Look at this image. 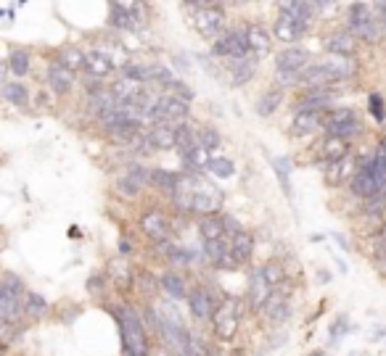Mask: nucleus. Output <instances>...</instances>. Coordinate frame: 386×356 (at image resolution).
Listing matches in <instances>:
<instances>
[{
    "label": "nucleus",
    "instance_id": "obj_1",
    "mask_svg": "<svg viewBox=\"0 0 386 356\" xmlns=\"http://www.w3.org/2000/svg\"><path fill=\"white\" fill-rule=\"evenodd\" d=\"M112 314L119 325V333H122V351L124 354H138V356H148L151 351V343H148V330L143 325V319L135 314L132 307H112Z\"/></svg>",
    "mask_w": 386,
    "mask_h": 356
},
{
    "label": "nucleus",
    "instance_id": "obj_2",
    "mask_svg": "<svg viewBox=\"0 0 386 356\" xmlns=\"http://www.w3.org/2000/svg\"><path fill=\"white\" fill-rule=\"evenodd\" d=\"M24 301H27L24 283L13 272H6L0 283V325H16L24 314Z\"/></svg>",
    "mask_w": 386,
    "mask_h": 356
},
{
    "label": "nucleus",
    "instance_id": "obj_3",
    "mask_svg": "<svg viewBox=\"0 0 386 356\" xmlns=\"http://www.w3.org/2000/svg\"><path fill=\"white\" fill-rule=\"evenodd\" d=\"M238 325H241V301L233 296H223L212 314L214 336L225 343H230L238 336Z\"/></svg>",
    "mask_w": 386,
    "mask_h": 356
},
{
    "label": "nucleus",
    "instance_id": "obj_4",
    "mask_svg": "<svg viewBox=\"0 0 386 356\" xmlns=\"http://www.w3.org/2000/svg\"><path fill=\"white\" fill-rule=\"evenodd\" d=\"M225 8L220 3H196V13H193V27L201 35L204 40L209 42H217V40L225 35Z\"/></svg>",
    "mask_w": 386,
    "mask_h": 356
},
{
    "label": "nucleus",
    "instance_id": "obj_5",
    "mask_svg": "<svg viewBox=\"0 0 386 356\" xmlns=\"http://www.w3.org/2000/svg\"><path fill=\"white\" fill-rule=\"evenodd\" d=\"M191 114V103L177 95H170L164 93L156 98V103L148 111V121L151 124H170V127H180L185 119Z\"/></svg>",
    "mask_w": 386,
    "mask_h": 356
},
{
    "label": "nucleus",
    "instance_id": "obj_6",
    "mask_svg": "<svg viewBox=\"0 0 386 356\" xmlns=\"http://www.w3.org/2000/svg\"><path fill=\"white\" fill-rule=\"evenodd\" d=\"M370 11H373V6H368V3H352L349 6V32L357 40H365L373 45L381 40V27H378V19Z\"/></svg>",
    "mask_w": 386,
    "mask_h": 356
},
{
    "label": "nucleus",
    "instance_id": "obj_7",
    "mask_svg": "<svg viewBox=\"0 0 386 356\" xmlns=\"http://www.w3.org/2000/svg\"><path fill=\"white\" fill-rule=\"evenodd\" d=\"M138 227H141V232L151 243H164V240H170V232H172V219L167 217L164 211H159V208H148V211H143L141 214V222H138Z\"/></svg>",
    "mask_w": 386,
    "mask_h": 356
},
{
    "label": "nucleus",
    "instance_id": "obj_8",
    "mask_svg": "<svg viewBox=\"0 0 386 356\" xmlns=\"http://www.w3.org/2000/svg\"><path fill=\"white\" fill-rule=\"evenodd\" d=\"M307 24H310V21L302 19V16H294V13L278 11V16H275V27H273V37L278 40V42H286V45L291 48L296 40L305 37Z\"/></svg>",
    "mask_w": 386,
    "mask_h": 356
},
{
    "label": "nucleus",
    "instance_id": "obj_9",
    "mask_svg": "<svg viewBox=\"0 0 386 356\" xmlns=\"http://www.w3.org/2000/svg\"><path fill=\"white\" fill-rule=\"evenodd\" d=\"M212 56L217 59H246L249 56V42H246V30H230L223 37L212 42Z\"/></svg>",
    "mask_w": 386,
    "mask_h": 356
},
{
    "label": "nucleus",
    "instance_id": "obj_10",
    "mask_svg": "<svg viewBox=\"0 0 386 356\" xmlns=\"http://www.w3.org/2000/svg\"><path fill=\"white\" fill-rule=\"evenodd\" d=\"M349 188H352V196L363 198V201H370V198H378L386 193L373 174V169H370V161H363L355 169V177L349 179Z\"/></svg>",
    "mask_w": 386,
    "mask_h": 356
},
{
    "label": "nucleus",
    "instance_id": "obj_11",
    "mask_svg": "<svg viewBox=\"0 0 386 356\" xmlns=\"http://www.w3.org/2000/svg\"><path fill=\"white\" fill-rule=\"evenodd\" d=\"M270 296H273V285L264 280L262 269H252L249 283H246V309L249 312H262Z\"/></svg>",
    "mask_w": 386,
    "mask_h": 356
},
{
    "label": "nucleus",
    "instance_id": "obj_12",
    "mask_svg": "<svg viewBox=\"0 0 386 356\" xmlns=\"http://www.w3.org/2000/svg\"><path fill=\"white\" fill-rule=\"evenodd\" d=\"M288 296H291V293H288V283L273 290L270 301H267L264 309H262L264 319H267L270 325H283L286 319L291 316V304H288Z\"/></svg>",
    "mask_w": 386,
    "mask_h": 356
},
{
    "label": "nucleus",
    "instance_id": "obj_13",
    "mask_svg": "<svg viewBox=\"0 0 386 356\" xmlns=\"http://www.w3.org/2000/svg\"><path fill=\"white\" fill-rule=\"evenodd\" d=\"M106 277L112 280L114 287H117L119 293H130V290H135V283H138V272H135V267L122 256L109 261V272H106Z\"/></svg>",
    "mask_w": 386,
    "mask_h": 356
},
{
    "label": "nucleus",
    "instance_id": "obj_14",
    "mask_svg": "<svg viewBox=\"0 0 386 356\" xmlns=\"http://www.w3.org/2000/svg\"><path fill=\"white\" fill-rule=\"evenodd\" d=\"M217 304L220 301H214L212 290L209 287H191V296H188V312H191L193 319H199V322H204V319H212L214 309H217Z\"/></svg>",
    "mask_w": 386,
    "mask_h": 356
},
{
    "label": "nucleus",
    "instance_id": "obj_15",
    "mask_svg": "<svg viewBox=\"0 0 386 356\" xmlns=\"http://www.w3.org/2000/svg\"><path fill=\"white\" fill-rule=\"evenodd\" d=\"M246 42H249V56L255 61H262L273 50V37L262 24H249L246 27Z\"/></svg>",
    "mask_w": 386,
    "mask_h": 356
},
{
    "label": "nucleus",
    "instance_id": "obj_16",
    "mask_svg": "<svg viewBox=\"0 0 386 356\" xmlns=\"http://www.w3.org/2000/svg\"><path fill=\"white\" fill-rule=\"evenodd\" d=\"M331 100H334V93L328 88H307L299 98H296V111H317V114H325L331 109Z\"/></svg>",
    "mask_w": 386,
    "mask_h": 356
},
{
    "label": "nucleus",
    "instance_id": "obj_17",
    "mask_svg": "<svg viewBox=\"0 0 386 356\" xmlns=\"http://www.w3.org/2000/svg\"><path fill=\"white\" fill-rule=\"evenodd\" d=\"M312 64H310V53L305 48H283L278 56H275V69L281 71H296V74H302L305 69H310Z\"/></svg>",
    "mask_w": 386,
    "mask_h": 356
},
{
    "label": "nucleus",
    "instance_id": "obj_18",
    "mask_svg": "<svg viewBox=\"0 0 386 356\" xmlns=\"http://www.w3.org/2000/svg\"><path fill=\"white\" fill-rule=\"evenodd\" d=\"M225 66L230 71V77H228V85H230V88H244L246 82H252L257 74V61L252 59V56L225 61Z\"/></svg>",
    "mask_w": 386,
    "mask_h": 356
},
{
    "label": "nucleus",
    "instance_id": "obj_19",
    "mask_svg": "<svg viewBox=\"0 0 386 356\" xmlns=\"http://www.w3.org/2000/svg\"><path fill=\"white\" fill-rule=\"evenodd\" d=\"M117 69V61L106 53V50H88L85 53V71L95 79H103L109 77L112 71Z\"/></svg>",
    "mask_w": 386,
    "mask_h": 356
},
{
    "label": "nucleus",
    "instance_id": "obj_20",
    "mask_svg": "<svg viewBox=\"0 0 386 356\" xmlns=\"http://www.w3.org/2000/svg\"><path fill=\"white\" fill-rule=\"evenodd\" d=\"M325 50L331 56H341V59H355L357 56V37L352 32H334L325 40Z\"/></svg>",
    "mask_w": 386,
    "mask_h": 356
},
{
    "label": "nucleus",
    "instance_id": "obj_21",
    "mask_svg": "<svg viewBox=\"0 0 386 356\" xmlns=\"http://www.w3.org/2000/svg\"><path fill=\"white\" fill-rule=\"evenodd\" d=\"M45 79H48V85H51L53 93H59V95H69L71 88H74V82H77V74L69 69H64L62 64H56V61H51V66H48V74H45Z\"/></svg>",
    "mask_w": 386,
    "mask_h": 356
},
{
    "label": "nucleus",
    "instance_id": "obj_22",
    "mask_svg": "<svg viewBox=\"0 0 386 356\" xmlns=\"http://www.w3.org/2000/svg\"><path fill=\"white\" fill-rule=\"evenodd\" d=\"M212 153L204 148L201 143L199 146H193L191 150H185V153H180V161H183V169L188 172V174H199V172H209V164H212Z\"/></svg>",
    "mask_w": 386,
    "mask_h": 356
},
{
    "label": "nucleus",
    "instance_id": "obj_23",
    "mask_svg": "<svg viewBox=\"0 0 386 356\" xmlns=\"http://www.w3.org/2000/svg\"><path fill=\"white\" fill-rule=\"evenodd\" d=\"M159 280H162V293L164 296H170L172 301H188V296H191V290H188V283H185L183 277L177 275L175 269H164L162 275H159Z\"/></svg>",
    "mask_w": 386,
    "mask_h": 356
},
{
    "label": "nucleus",
    "instance_id": "obj_24",
    "mask_svg": "<svg viewBox=\"0 0 386 356\" xmlns=\"http://www.w3.org/2000/svg\"><path fill=\"white\" fill-rule=\"evenodd\" d=\"M334 82H339V77L325 66L323 61H320V64H312L310 69L302 71V85H305V88H328V85H334Z\"/></svg>",
    "mask_w": 386,
    "mask_h": 356
},
{
    "label": "nucleus",
    "instance_id": "obj_25",
    "mask_svg": "<svg viewBox=\"0 0 386 356\" xmlns=\"http://www.w3.org/2000/svg\"><path fill=\"white\" fill-rule=\"evenodd\" d=\"M199 227V235H201V243H212V240H225L228 230H225V217L220 214H212V217H201L196 222Z\"/></svg>",
    "mask_w": 386,
    "mask_h": 356
},
{
    "label": "nucleus",
    "instance_id": "obj_26",
    "mask_svg": "<svg viewBox=\"0 0 386 356\" xmlns=\"http://www.w3.org/2000/svg\"><path fill=\"white\" fill-rule=\"evenodd\" d=\"M148 140L156 150H172L177 148V127L170 124H151L148 127Z\"/></svg>",
    "mask_w": 386,
    "mask_h": 356
},
{
    "label": "nucleus",
    "instance_id": "obj_27",
    "mask_svg": "<svg viewBox=\"0 0 386 356\" xmlns=\"http://www.w3.org/2000/svg\"><path fill=\"white\" fill-rule=\"evenodd\" d=\"M320 127H323V114H317V111H296L291 119V135H296V138L310 135Z\"/></svg>",
    "mask_w": 386,
    "mask_h": 356
},
{
    "label": "nucleus",
    "instance_id": "obj_28",
    "mask_svg": "<svg viewBox=\"0 0 386 356\" xmlns=\"http://www.w3.org/2000/svg\"><path fill=\"white\" fill-rule=\"evenodd\" d=\"M320 156H323L328 164L344 161V158H349V140L336 138V135H325L323 146H320Z\"/></svg>",
    "mask_w": 386,
    "mask_h": 356
},
{
    "label": "nucleus",
    "instance_id": "obj_29",
    "mask_svg": "<svg viewBox=\"0 0 386 356\" xmlns=\"http://www.w3.org/2000/svg\"><path fill=\"white\" fill-rule=\"evenodd\" d=\"M228 246H230V251L235 254V259L241 261V267L249 264L252 256H255V235H252V232H246V230H241L238 235L230 237V240H228Z\"/></svg>",
    "mask_w": 386,
    "mask_h": 356
},
{
    "label": "nucleus",
    "instance_id": "obj_30",
    "mask_svg": "<svg viewBox=\"0 0 386 356\" xmlns=\"http://www.w3.org/2000/svg\"><path fill=\"white\" fill-rule=\"evenodd\" d=\"M281 103H283V90H281V88H270V90H264L262 95L257 98V103H255L257 117L270 119V117H273V114H275V111L281 109Z\"/></svg>",
    "mask_w": 386,
    "mask_h": 356
},
{
    "label": "nucleus",
    "instance_id": "obj_31",
    "mask_svg": "<svg viewBox=\"0 0 386 356\" xmlns=\"http://www.w3.org/2000/svg\"><path fill=\"white\" fill-rule=\"evenodd\" d=\"M132 3H109V27L132 30Z\"/></svg>",
    "mask_w": 386,
    "mask_h": 356
},
{
    "label": "nucleus",
    "instance_id": "obj_32",
    "mask_svg": "<svg viewBox=\"0 0 386 356\" xmlns=\"http://www.w3.org/2000/svg\"><path fill=\"white\" fill-rule=\"evenodd\" d=\"M177 179H180V174L177 172H170V169H151V188L162 190V193H167V196H172L175 188H177Z\"/></svg>",
    "mask_w": 386,
    "mask_h": 356
},
{
    "label": "nucleus",
    "instance_id": "obj_33",
    "mask_svg": "<svg viewBox=\"0 0 386 356\" xmlns=\"http://www.w3.org/2000/svg\"><path fill=\"white\" fill-rule=\"evenodd\" d=\"M56 64H62L64 69L69 71H77L85 69V53H82L80 48H74V45H66V48L59 50V59H56Z\"/></svg>",
    "mask_w": 386,
    "mask_h": 356
},
{
    "label": "nucleus",
    "instance_id": "obj_34",
    "mask_svg": "<svg viewBox=\"0 0 386 356\" xmlns=\"http://www.w3.org/2000/svg\"><path fill=\"white\" fill-rule=\"evenodd\" d=\"M259 269H262L264 280L273 285V290L288 283V272H286V264H283V261H278V259H270V261H267V264H262Z\"/></svg>",
    "mask_w": 386,
    "mask_h": 356
},
{
    "label": "nucleus",
    "instance_id": "obj_35",
    "mask_svg": "<svg viewBox=\"0 0 386 356\" xmlns=\"http://www.w3.org/2000/svg\"><path fill=\"white\" fill-rule=\"evenodd\" d=\"M6 66H8V71H13L16 77H27L30 74V69H32V56H30V50H21V48H16V50H11V56H8V61H6Z\"/></svg>",
    "mask_w": 386,
    "mask_h": 356
},
{
    "label": "nucleus",
    "instance_id": "obj_36",
    "mask_svg": "<svg viewBox=\"0 0 386 356\" xmlns=\"http://www.w3.org/2000/svg\"><path fill=\"white\" fill-rule=\"evenodd\" d=\"M3 98L13 103V106H19V109H27V103H30V90L24 82H6L3 85Z\"/></svg>",
    "mask_w": 386,
    "mask_h": 356
},
{
    "label": "nucleus",
    "instance_id": "obj_37",
    "mask_svg": "<svg viewBox=\"0 0 386 356\" xmlns=\"http://www.w3.org/2000/svg\"><path fill=\"white\" fill-rule=\"evenodd\" d=\"M349 164H352L349 158H344V161H336V164H328V167H325V182H328V185H341L346 177H349V179L355 177V172H352Z\"/></svg>",
    "mask_w": 386,
    "mask_h": 356
},
{
    "label": "nucleus",
    "instance_id": "obj_38",
    "mask_svg": "<svg viewBox=\"0 0 386 356\" xmlns=\"http://www.w3.org/2000/svg\"><path fill=\"white\" fill-rule=\"evenodd\" d=\"M323 64L331 71H334L336 77H339V82H341V79H349L357 71L355 61H352V59H341V56H328Z\"/></svg>",
    "mask_w": 386,
    "mask_h": 356
},
{
    "label": "nucleus",
    "instance_id": "obj_39",
    "mask_svg": "<svg viewBox=\"0 0 386 356\" xmlns=\"http://www.w3.org/2000/svg\"><path fill=\"white\" fill-rule=\"evenodd\" d=\"M273 172L278 182H281V188H283L286 198H291V161L283 156L273 158Z\"/></svg>",
    "mask_w": 386,
    "mask_h": 356
},
{
    "label": "nucleus",
    "instance_id": "obj_40",
    "mask_svg": "<svg viewBox=\"0 0 386 356\" xmlns=\"http://www.w3.org/2000/svg\"><path fill=\"white\" fill-rule=\"evenodd\" d=\"M135 290H141L146 298H151V296H156V293L162 290V280H159V277H153L151 272L141 269V272H138V283H135Z\"/></svg>",
    "mask_w": 386,
    "mask_h": 356
},
{
    "label": "nucleus",
    "instance_id": "obj_41",
    "mask_svg": "<svg viewBox=\"0 0 386 356\" xmlns=\"http://www.w3.org/2000/svg\"><path fill=\"white\" fill-rule=\"evenodd\" d=\"M24 314L30 316V319H42V316L48 314V301H45L40 293H27Z\"/></svg>",
    "mask_w": 386,
    "mask_h": 356
},
{
    "label": "nucleus",
    "instance_id": "obj_42",
    "mask_svg": "<svg viewBox=\"0 0 386 356\" xmlns=\"http://www.w3.org/2000/svg\"><path fill=\"white\" fill-rule=\"evenodd\" d=\"M114 190H117V193H119L122 198H138V196H141L143 185L138 182V179H132L130 174L124 172L122 177L114 179Z\"/></svg>",
    "mask_w": 386,
    "mask_h": 356
},
{
    "label": "nucleus",
    "instance_id": "obj_43",
    "mask_svg": "<svg viewBox=\"0 0 386 356\" xmlns=\"http://www.w3.org/2000/svg\"><path fill=\"white\" fill-rule=\"evenodd\" d=\"M225 251H228V243L225 240H212V243H201V256L212 264V267H217L220 264V259L225 256Z\"/></svg>",
    "mask_w": 386,
    "mask_h": 356
},
{
    "label": "nucleus",
    "instance_id": "obj_44",
    "mask_svg": "<svg viewBox=\"0 0 386 356\" xmlns=\"http://www.w3.org/2000/svg\"><path fill=\"white\" fill-rule=\"evenodd\" d=\"M122 74H124V79H132V82H141V85H146L148 77H151V66H143V64L127 61V64L122 66Z\"/></svg>",
    "mask_w": 386,
    "mask_h": 356
},
{
    "label": "nucleus",
    "instance_id": "obj_45",
    "mask_svg": "<svg viewBox=\"0 0 386 356\" xmlns=\"http://www.w3.org/2000/svg\"><path fill=\"white\" fill-rule=\"evenodd\" d=\"M209 172H212L214 177L220 179H228L235 174V164L230 161V158H223V156H214L212 164H209Z\"/></svg>",
    "mask_w": 386,
    "mask_h": 356
},
{
    "label": "nucleus",
    "instance_id": "obj_46",
    "mask_svg": "<svg viewBox=\"0 0 386 356\" xmlns=\"http://www.w3.org/2000/svg\"><path fill=\"white\" fill-rule=\"evenodd\" d=\"M199 143L212 153V150H217L220 146H223V135H220L214 127H201L199 129Z\"/></svg>",
    "mask_w": 386,
    "mask_h": 356
},
{
    "label": "nucleus",
    "instance_id": "obj_47",
    "mask_svg": "<svg viewBox=\"0 0 386 356\" xmlns=\"http://www.w3.org/2000/svg\"><path fill=\"white\" fill-rule=\"evenodd\" d=\"M368 111H370V117L376 119L378 124L386 121V103L378 93H370V95H368Z\"/></svg>",
    "mask_w": 386,
    "mask_h": 356
},
{
    "label": "nucleus",
    "instance_id": "obj_48",
    "mask_svg": "<svg viewBox=\"0 0 386 356\" xmlns=\"http://www.w3.org/2000/svg\"><path fill=\"white\" fill-rule=\"evenodd\" d=\"M275 85H278V88H296V85H302V74L275 69Z\"/></svg>",
    "mask_w": 386,
    "mask_h": 356
},
{
    "label": "nucleus",
    "instance_id": "obj_49",
    "mask_svg": "<svg viewBox=\"0 0 386 356\" xmlns=\"http://www.w3.org/2000/svg\"><path fill=\"white\" fill-rule=\"evenodd\" d=\"M167 93H170V95H177V98H183V100H188V103L193 100V90H191V88H185V85L180 82V79H175L172 85L167 88Z\"/></svg>",
    "mask_w": 386,
    "mask_h": 356
},
{
    "label": "nucleus",
    "instance_id": "obj_50",
    "mask_svg": "<svg viewBox=\"0 0 386 356\" xmlns=\"http://www.w3.org/2000/svg\"><path fill=\"white\" fill-rule=\"evenodd\" d=\"M103 287H106V275H93L90 280H88V293H90V296H101Z\"/></svg>",
    "mask_w": 386,
    "mask_h": 356
},
{
    "label": "nucleus",
    "instance_id": "obj_51",
    "mask_svg": "<svg viewBox=\"0 0 386 356\" xmlns=\"http://www.w3.org/2000/svg\"><path fill=\"white\" fill-rule=\"evenodd\" d=\"M241 267V261L235 259V254L230 251V246H228V251H225V256L220 259V264H217V269H235Z\"/></svg>",
    "mask_w": 386,
    "mask_h": 356
},
{
    "label": "nucleus",
    "instance_id": "obj_52",
    "mask_svg": "<svg viewBox=\"0 0 386 356\" xmlns=\"http://www.w3.org/2000/svg\"><path fill=\"white\" fill-rule=\"evenodd\" d=\"M117 254L122 259H130L135 254V243H132L130 237H119V243H117Z\"/></svg>",
    "mask_w": 386,
    "mask_h": 356
},
{
    "label": "nucleus",
    "instance_id": "obj_53",
    "mask_svg": "<svg viewBox=\"0 0 386 356\" xmlns=\"http://www.w3.org/2000/svg\"><path fill=\"white\" fill-rule=\"evenodd\" d=\"M378 246L386 248V222L381 225V230H378Z\"/></svg>",
    "mask_w": 386,
    "mask_h": 356
},
{
    "label": "nucleus",
    "instance_id": "obj_54",
    "mask_svg": "<svg viewBox=\"0 0 386 356\" xmlns=\"http://www.w3.org/2000/svg\"><path fill=\"white\" fill-rule=\"evenodd\" d=\"M37 106H51V95H48V93H40V95H37Z\"/></svg>",
    "mask_w": 386,
    "mask_h": 356
},
{
    "label": "nucleus",
    "instance_id": "obj_55",
    "mask_svg": "<svg viewBox=\"0 0 386 356\" xmlns=\"http://www.w3.org/2000/svg\"><path fill=\"white\" fill-rule=\"evenodd\" d=\"M376 11H378V16H381V21H384V27H386V0L384 3H378Z\"/></svg>",
    "mask_w": 386,
    "mask_h": 356
},
{
    "label": "nucleus",
    "instance_id": "obj_56",
    "mask_svg": "<svg viewBox=\"0 0 386 356\" xmlns=\"http://www.w3.org/2000/svg\"><path fill=\"white\" fill-rule=\"evenodd\" d=\"M376 267H378V272H381V275L386 277V254H384V256H381V259H378V264H376Z\"/></svg>",
    "mask_w": 386,
    "mask_h": 356
},
{
    "label": "nucleus",
    "instance_id": "obj_57",
    "mask_svg": "<svg viewBox=\"0 0 386 356\" xmlns=\"http://www.w3.org/2000/svg\"><path fill=\"white\" fill-rule=\"evenodd\" d=\"M225 356H246V351H244V348H233L230 354H225Z\"/></svg>",
    "mask_w": 386,
    "mask_h": 356
},
{
    "label": "nucleus",
    "instance_id": "obj_58",
    "mask_svg": "<svg viewBox=\"0 0 386 356\" xmlns=\"http://www.w3.org/2000/svg\"><path fill=\"white\" fill-rule=\"evenodd\" d=\"M124 356H138V354H124Z\"/></svg>",
    "mask_w": 386,
    "mask_h": 356
},
{
    "label": "nucleus",
    "instance_id": "obj_59",
    "mask_svg": "<svg viewBox=\"0 0 386 356\" xmlns=\"http://www.w3.org/2000/svg\"><path fill=\"white\" fill-rule=\"evenodd\" d=\"M384 206H386V193H384Z\"/></svg>",
    "mask_w": 386,
    "mask_h": 356
}]
</instances>
